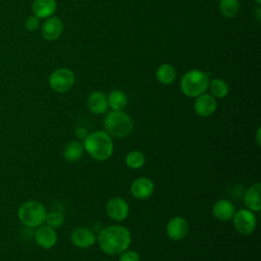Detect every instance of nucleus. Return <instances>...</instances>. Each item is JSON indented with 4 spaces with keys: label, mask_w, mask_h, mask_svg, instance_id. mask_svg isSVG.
I'll return each mask as SVG.
<instances>
[{
    "label": "nucleus",
    "mask_w": 261,
    "mask_h": 261,
    "mask_svg": "<svg viewBox=\"0 0 261 261\" xmlns=\"http://www.w3.org/2000/svg\"><path fill=\"white\" fill-rule=\"evenodd\" d=\"M98 245L107 255H119L132 242L129 230L122 225H110L99 232Z\"/></svg>",
    "instance_id": "obj_1"
},
{
    "label": "nucleus",
    "mask_w": 261,
    "mask_h": 261,
    "mask_svg": "<svg viewBox=\"0 0 261 261\" xmlns=\"http://www.w3.org/2000/svg\"><path fill=\"white\" fill-rule=\"evenodd\" d=\"M84 150L95 160L105 161L113 153L114 144L110 135L104 130L90 133L83 143Z\"/></svg>",
    "instance_id": "obj_2"
},
{
    "label": "nucleus",
    "mask_w": 261,
    "mask_h": 261,
    "mask_svg": "<svg viewBox=\"0 0 261 261\" xmlns=\"http://www.w3.org/2000/svg\"><path fill=\"white\" fill-rule=\"evenodd\" d=\"M103 125L110 136L125 138L132 134L134 123L130 117L121 110H112L104 118Z\"/></svg>",
    "instance_id": "obj_3"
},
{
    "label": "nucleus",
    "mask_w": 261,
    "mask_h": 261,
    "mask_svg": "<svg viewBox=\"0 0 261 261\" xmlns=\"http://www.w3.org/2000/svg\"><path fill=\"white\" fill-rule=\"evenodd\" d=\"M209 85L207 73L199 69L187 71L180 80L181 92L191 98H196L206 92Z\"/></svg>",
    "instance_id": "obj_4"
},
{
    "label": "nucleus",
    "mask_w": 261,
    "mask_h": 261,
    "mask_svg": "<svg viewBox=\"0 0 261 261\" xmlns=\"http://www.w3.org/2000/svg\"><path fill=\"white\" fill-rule=\"evenodd\" d=\"M46 208L38 201L31 200L21 204L17 210V216L20 222L29 227H38L45 222Z\"/></svg>",
    "instance_id": "obj_5"
},
{
    "label": "nucleus",
    "mask_w": 261,
    "mask_h": 261,
    "mask_svg": "<svg viewBox=\"0 0 261 261\" xmlns=\"http://www.w3.org/2000/svg\"><path fill=\"white\" fill-rule=\"evenodd\" d=\"M75 82L72 70L65 67L55 69L49 76V85L54 92L65 93L69 91Z\"/></svg>",
    "instance_id": "obj_6"
},
{
    "label": "nucleus",
    "mask_w": 261,
    "mask_h": 261,
    "mask_svg": "<svg viewBox=\"0 0 261 261\" xmlns=\"http://www.w3.org/2000/svg\"><path fill=\"white\" fill-rule=\"evenodd\" d=\"M233 226L241 234H251L257 225V219L253 211L243 208L234 212L232 216Z\"/></svg>",
    "instance_id": "obj_7"
},
{
    "label": "nucleus",
    "mask_w": 261,
    "mask_h": 261,
    "mask_svg": "<svg viewBox=\"0 0 261 261\" xmlns=\"http://www.w3.org/2000/svg\"><path fill=\"white\" fill-rule=\"evenodd\" d=\"M129 207L127 202L120 197H113L109 199L106 204L107 215L115 221L124 220L127 217Z\"/></svg>",
    "instance_id": "obj_8"
},
{
    "label": "nucleus",
    "mask_w": 261,
    "mask_h": 261,
    "mask_svg": "<svg viewBox=\"0 0 261 261\" xmlns=\"http://www.w3.org/2000/svg\"><path fill=\"white\" fill-rule=\"evenodd\" d=\"M166 232L171 241H181L189 232V223L187 219L181 216L172 217L166 225Z\"/></svg>",
    "instance_id": "obj_9"
},
{
    "label": "nucleus",
    "mask_w": 261,
    "mask_h": 261,
    "mask_svg": "<svg viewBox=\"0 0 261 261\" xmlns=\"http://www.w3.org/2000/svg\"><path fill=\"white\" fill-rule=\"evenodd\" d=\"M153 192L154 184L146 176L136 178L130 185V193L138 200H147L152 196Z\"/></svg>",
    "instance_id": "obj_10"
},
{
    "label": "nucleus",
    "mask_w": 261,
    "mask_h": 261,
    "mask_svg": "<svg viewBox=\"0 0 261 261\" xmlns=\"http://www.w3.org/2000/svg\"><path fill=\"white\" fill-rule=\"evenodd\" d=\"M217 107V102L215 100V97H213L210 94H202L198 97H196L195 103H194V109L195 112L202 117H209L211 116Z\"/></svg>",
    "instance_id": "obj_11"
},
{
    "label": "nucleus",
    "mask_w": 261,
    "mask_h": 261,
    "mask_svg": "<svg viewBox=\"0 0 261 261\" xmlns=\"http://www.w3.org/2000/svg\"><path fill=\"white\" fill-rule=\"evenodd\" d=\"M63 22L56 16L48 17L42 25L41 34L42 37L50 42L57 40L63 32Z\"/></svg>",
    "instance_id": "obj_12"
},
{
    "label": "nucleus",
    "mask_w": 261,
    "mask_h": 261,
    "mask_svg": "<svg viewBox=\"0 0 261 261\" xmlns=\"http://www.w3.org/2000/svg\"><path fill=\"white\" fill-rule=\"evenodd\" d=\"M71 243L82 249L90 248L96 242V237L92 230L86 227H77L72 230L70 234Z\"/></svg>",
    "instance_id": "obj_13"
},
{
    "label": "nucleus",
    "mask_w": 261,
    "mask_h": 261,
    "mask_svg": "<svg viewBox=\"0 0 261 261\" xmlns=\"http://www.w3.org/2000/svg\"><path fill=\"white\" fill-rule=\"evenodd\" d=\"M37 244L43 249H51L57 242V234L54 228L49 225H40L35 233Z\"/></svg>",
    "instance_id": "obj_14"
},
{
    "label": "nucleus",
    "mask_w": 261,
    "mask_h": 261,
    "mask_svg": "<svg viewBox=\"0 0 261 261\" xmlns=\"http://www.w3.org/2000/svg\"><path fill=\"white\" fill-rule=\"evenodd\" d=\"M260 192H261V184L256 182L252 185L244 195V204L247 209L258 212L261 209V200H260Z\"/></svg>",
    "instance_id": "obj_15"
},
{
    "label": "nucleus",
    "mask_w": 261,
    "mask_h": 261,
    "mask_svg": "<svg viewBox=\"0 0 261 261\" xmlns=\"http://www.w3.org/2000/svg\"><path fill=\"white\" fill-rule=\"evenodd\" d=\"M87 105L90 111H92L95 114H102L106 112L108 108V101H107V96L100 92V91H95L92 92L87 100Z\"/></svg>",
    "instance_id": "obj_16"
},
{
    "label": "nucleus",
    "mask_w": 261,
    "mask_h": 261,
    "mask_svg": "<svg viewBox=\"0 0 261 261\" xmlns=\"http://www.w3.org/2000/svg\"><path fill=\"white\" fill-rule=\"evenodd\" d=\"M213 215L221 221H226L232 218L236 209L233 204L227 199H221L214 203L212 208Z\"/></svg>",
    "instance_id": "obj_17"
},
{
    "label": "nucleus",
    "mask_w": 261,
    "mask_h": 261,
    "mask_svg": "<svg viewBox=\"0 0 261 261\" xmlns=\"http://www.w3.org/2000/svg\"><path fill=\"white\" fill-rule=\"evenodd\" d=\"M55 0H34L32 4V11L34 15L39 18H48L56 11Z\"/></svg>",
    "instance_id": "obj_18"
},
{
    "label": "nucleus",
    "mask_w": 261,
    "mask_h": 261,
    "mask_svg": "<svg viewBox=\"0 0 261 261\" xmlns=\"http://www.w3.org/2000/svg\"><path fill=\"white\" fill-rule=\"evenodd\" d=\"M176 77V70L170 63H162L156 70V79L162 85H171Z\"/></svg>",
    "instance_id": "obj_19"
},
{
    "label": "nucleus",
    "mask_w": 261,
    "mask_h": 261,
    "mask_svg": "<svg viewBox=\"0 0 261 261\" xmlns=\"http://www.w3.org/2000/svg\"><path fill=\"white\" fill-rule=\"evenodd\" d=\"M84 146L79 141H70L63 150V156L65 160L69 162L77 161L84 154Z\"/></svg>",
    "instance_id": "obj_20"
},
{
    "label": "nucleus",
    "mask_w": 261,
    "mask_h": 261,
    "mask_svg": "<svg viewBox=\"0 0 261 261\" xmlns=\"http://www.w3.org/2000/svg\"><path fill=\"white\" fill-rule=\"evenodd\" d=\"M108 106L111 107L112 110H122L126 106V95L120 90H113L109 93L107 97Z\"/></svg>",
    "instance_id": "obj_21"
},
{
    "label": "nucleus",
    "mask_w": 261,
    "mask_h": 261,
    "mask_svg": "<svg viewBox=\"0 0 261 261\" xmlns=\"http://www.w3.org/2000/svg\"><path fill=\"white\" fill-rule=\"evenodd\" d=\"M208 88L211 95L216 98H224L229 91L228 85L221 79H213L209 81Z\"/></svg>",
    "instance_id": "obj_22"
},
{
    "label": "nucleus",
    "mask_w": 261,
    "mask_h": 261,
    "mask_svg": "<svg viewBox=\"0 0 261 261\" xmlns=\"http://www.w3.org/2000/svg\"><path fill=\"white\" fill-rule=\"evenodd\" d=\"M219 10L224 17L232 18L238 14L240 10V1L239 0H220Z\"/></svg>",
    "instance_id": "obj_23"
},
{
    "label": "nucleus",
    "mask_w": 261,
    "mask_h": 261,
    "mask_svg": "<svg viewBox=\"0 0 261 261\" xmlns=\"http://www.w3.org/2000/svg\"><path fill=\"white\" fill-rule=\"evenodd\" d=\"M146 161L145 155L138 150L130 151L125 156V164L132 169H139L144 166Z\"/></svg>",
    "instance_id": "obj_24"
},
{
    "label": "nucleus",
    "mask_w": 261,
    "mask_h": 261,
    "mask_svg": "<svg viewBox=\"0 0 261 261\" xmlns=\"http://www.w3.org/2000/svg\"><path fill=\"white\" fill-rule=\"evenodd\" d=\"M45 222L47 225H49L52 228H58L61 227L64 223V216L57 211H52L46 214Z\"/></svg>",
    "instance_id": "obj_25"
},
{
    "label": "nucleus",
    "mask_w": 261,
    "mask_h": 261,
    "mask_svg": "<svg viewBox=\"0 0 261 261\" xmlns=\"http://www.w3.org/2000/svg\"><path fill=\"white\" fill-rule=\"evenodd\" d=\"M118 261H140V255L134 250H124L119 254Z\"/></svg>",
    "instance_id": "obj_26"
},
{
    "label": "nucleus",
    "mask_w": 261,
    "mask_h": 261,
    "mask_svg": "<svg viewBox=\"0 0 261 261\" xmlns=\"http://www.w3.org/2000/svg\"><path fill=\"white\" fill-rule=\"evenodd\" d=\"M39 24H40V18L37 17L36 15H31L29 16L27 19H25V22H24V27L28 31L30 32H34L36 31L38 28H39Z\"/></svg>",
    "instance_id": "obj_27"
},
{
    "label": "nucleus",
    "mask_w": 261,
    "mask_h": 261,
    "mask_svg": "<svg viewBox=\"0 0 261 261\" xmlns=\"http://www.w3.org/2000/svg\"><path fill=\"white\" fill-rule=\"evenodd\" d=\"M89 135V132L86 127H83V126H80L75 129V136L81 139V140H85L87 138V136Z\"/></svg>",
    "instance_id": "obj_28"
},
{
    "label": "nucleus",
    "mask_w": 261,
    "mask_h": 261,
    "mask_svg": "<svg viewBox=\"0 0 261 261\" xmlns=\"http://www.w3.org/2000/svg\"><path fill=\"white\" fill-rule=\"evenodd\" d=\"M255 14H256V18L258 19V20H260V16H261V9H260V4H258L257 6H256V8H255Z\"/></svg>",
    "instance_id": "obj_29"
},
{
    "label": "nucleus",
    "mask_w": 261,
    "mask_h": 261,
    "mask_svg": "<svg viewBox=\"0 0 261 261\" xmlns=\"http://www.w3.org/2000/svg\"><path fill=\"white\" fill-rule=\"evenodd\" d=\"M256 138H257V144L260 146V128H258V129H257Z\"/></svg>",
    "instance_id": "obj_30"
},
{
    "label": "nucleus",
    "mask_w": 261,
    "mask_h": 261,
    "mask_svg": "<svg viewBox=\"0 0 261 261\" xmlns=\"http://www.w3.org/2000/svg\"><path fill=\"white\" fill-rule=\"evenodd\" d=\"M257 4H261V0H254Z\"/></svg>",
    "instance_id": "obj_31"
},
{
    "label": "nucleus",
    "mask_w": 261,
    "mask_h": 261,
    "mask_svg": "<svg viewBox=\"0 0 261 261\" xmlns=\"http://www.w3.org/2000/svg\"><path fill=\"white\" fill-rule=\"evenodd\" d=\"M103 261H111V260H103Z\"/></svg>",
    "instance_id": "obj_32"
}]
</instances>
